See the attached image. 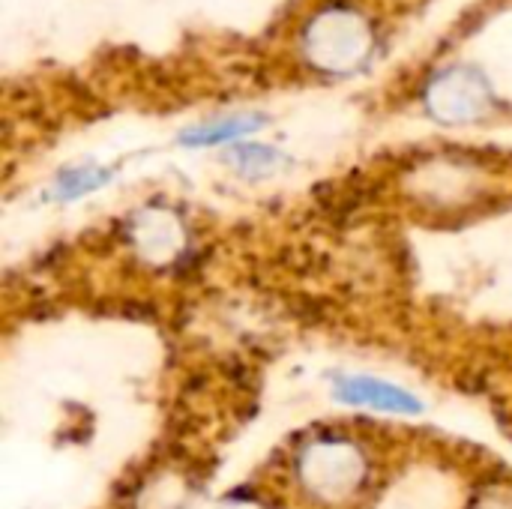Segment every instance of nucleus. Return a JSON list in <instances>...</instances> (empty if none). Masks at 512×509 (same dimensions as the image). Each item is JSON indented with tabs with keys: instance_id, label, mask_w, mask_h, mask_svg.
<instances>
[{
	"instance_id": "obj_1",
	"label": "nucleus",
	"mask_w": 512,
	"mask_h": 509,
	"mask_svg": "<svg viewBox=\"0 0 512 509\" xmlns=\"http://www.w3.org/2000/svg\"><path fill=\"white\" fill-rule=\"evenodd\" d=\"M336 396L348 405L360 408H375V411H390V414H420L423 405L417 396L408 390L369 378V375H354V378H339L336 381Z\"/></svg>"
},
{
	"instance_id": "obj_2",
	"label": "nucleus",
	"mask_w": 512,
	"mask_h": 509,
	"mask_svg": "<svg viewBox=\"0 0 512 509\" xmlns=\"http://www.w3.org/2000/svg\"><path fill=\"white\" fill-rule=\"evenodd\" d=\"M261 123H264V117H258V114L228 117V120H219V123H204L198 129H189V132H183L180 141L189 144V147H213V144H225V141H234L240 135H249Z\"/></svg>"
},
{
	"instance_id": "obj_3",
	"label": "nucleus",
	"mask_w": 512,
	"mask_h": 509,
	"mask_svg": "<svg viewBox=\"0 0 512 509\" xmlns=\"http://www.w3.org/2000/svg\"><path fill=\"white\" fill-rule=\"evenodd\" d=\"M108 171L105 168H72V171H63L60 180H57V198L69 201V198H81L99 186L108 183Z\"/></svg>"
},
{
	"instance_id": "obj_4",
	"label": "nucleus",
	"mask_w": 512,
	"mask_h": 509,
	"mask_svg": "<svg viewBox=\"0 0 512 509\" xmlns=\"http://www.w3.org/2000/svg\"><path fill=\"white\" fill-rule=\"evenodd\" d=\"M231 162L246 174H261V171H270L279 162V153L270 150V147H261V144H243V147H237L231 153Z\"/></svg>"
}]
</instances>
